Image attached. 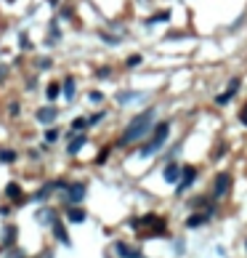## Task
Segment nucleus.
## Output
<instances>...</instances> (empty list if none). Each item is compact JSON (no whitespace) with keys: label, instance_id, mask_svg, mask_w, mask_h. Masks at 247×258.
I'll use <instances>...</instances> for the list:
<instances>
[{"label":"nucleus","instance_id":"16","mask_svg":"<svg viewBox=\"0 0 247 258\" xmlns=\"http://www.w3.org/2000/svg\"><path fill=\"white\" fill-rule=\"evenodd\" d=\"M16 160V152H11V149H0V162H13Z\"/></svg>","mask_w":247,"mask_h":258},{"label":"nucleus","instance_id":"20","mask_svg":"<svg viewBox=\"0 0 247 258\" xmlns=\"http://www.w3.org/2000/svg\"><path fill=\"white\" fill-rule=\"evenodd\" d=\"M5 194H8V197H13V200H16L19 194H21V189H19V184H8V189H5Z\"/></svg>","mask_w":247,"mask_h":258},{"label":"nucleus","instance_id":"7","mask_svg":"<svg viewBox=\"0 0 247 258\" xmlns=\"http://www.w3.org/2000/svg\"><path fill=\"white\" fill-rule=\"evenodd\" d=\"M194 176H197V170H194V168H186V170H183V178L178 181V192H181V194H183V192H186L189 186H191V181H194Z\"/></svg>","mask_w":247,"mask_h":258},{"label":"nucleus","instance_id":"13","mask_svg":"<svg viewBox=\"0 0 247 258\" xmlns=\"http://www.w3.org/2000/svg\"><path fill=\"white\" fill-rule=\"evenodd\" d=\"M85 141H88V138H85V136H77V138H75V141H72V144H69V146H67V152H69V154H77V152H80V149H82V146H85Z\"/></svg>","mask_w":247,"mask_h":258},{"label":"nucleus","instance_id":"5","mask_svg":"<svg viewBox=\"0 0 247 258\" xmlns=\"http://www.w3.org/2000/svg\"><path fill=\"white\" fill-rule=\"evenodd\" d=\"M229 181H231V178H229V173H221L218 178H215V189H213V194H215V197H223V194L229 192Z\"/></svg>","mask_w":247,"mask_h":258},{"label":"nucleus","instance_id":"22","mask_svg":"<svg viewBox=\"0 0 247 258\" xmlns=\"http://www.w3.org/2000/svg\"><path fill=\"white\" fill-rule=\"evenodd\" d=\"M56 138H59V130H48V133H45V141H48V144H53Z\"/></svg>","mask_w":247,"mask_h":258},{"label":"nucleus","instance_id":"19","mask_svg":"<svg viewBox=\"0 0 247 258\" xmlns=\"http://www.w3.org/2000/svg\"><path fill=\"white\" fill-rule=\"evenodd\" d=\"M88 125H90V123L85 120V117H75V123H72V128H75V130H82V128H88Z\"/></svg>","mask_w":247,"mask_h":258},{"label":"nucleus","instance_id":"4","mask_svg":"<svg viewBox=\"0 0 247 258\" xmlns=\"http://www.w3.org/2000/svg\"><path fill=\"white\" fill-rule=\"evenodd\" d=\"M117 256L120 258H141V250L133 245H125V242H117Z\"/></svg>","mask_w":247,"mask_h":258},{"label":"nucleus","instance_id":"10","mask_svg":"<svg viewBox=\"0 0 247 258\" xmlns=\"http://www.w3.org/2000/svg\"><path fill=\"white\" fill-rule=\"evenodd\" d=\"M67 218H69V221H72V224H80V221H85V210H80V208H69L67 210Z\"/></svg>","mask_w":247,"mask_h":258},{"label":"nucleus","instance_id":"25","mask_svg":"<svg viewBox=\"0 0 247 258\" xmlns=\"http://www.w3.org/2000/svg\"><path fill=\"white\" fill-rule=\"evenodd\" d=\"M11 258H21V253H19V250H16V253H11Z\"/></svg>","mask_w":247,"mask_h":258},{"label":"nucleus","instance_id":"8","mask_svg":"<svg viewBox=\"0 0 247 258\" xmlns=\"http://www.w3.org/2000/svg\"><path fill=\"white\" fill-rule=\"evenodd\" d=\"M162 176H165V181H167V184H178V176H181V168H178V165H175V162H170V165H167V168H165V173H162Z\"/></svg>","mask_w":247,"mask_h":258},{"label":"nucleus","instance_id":"6","mask_svg":"<svg viewBox=\"0 0 247 258\" xmlns=\"http://www.w3.org/2000/svg\"><path fill=\"white\" fill-rule=\"evenodd\" d=\"M237 88H239V77H234V80L229 83V91H226V93H221V96L215 99V104H218V107H223V104H229V99L234 96V91H237Z\"/></svg>","mask_w":247,"mask_h":258},{"label":"nucleus","instance_id":"23","mask_svg":"<svg viewBox=\"0 0 247 258\" xmlns=\"http://www.w3.org/2000/svg\"><path fill=\"white\" fill-rule=\"evenodd\" d=\"M239 120H242V125H247V104L239 109Z\"/></svg>","mask_w":247,"mask_h":258},{"label":"nucleus","instance_id":"14","mask_svg":"<svg viewBox=\"0 0 247 258\" xmlns=\"http://www.w3.org/2000/svg\"><path fill=\"white\" fill-rule=\"evenodd\" d=\"M72 96H75V80H72V77H67V80H64V99L72 101Z\"/></svg>","mask_w":247,"mask_h":258},{"label":"nucleus","instance_id":"17","mask_svg":"<svg viewBox=\"0 0 247 258\" xmlns=\"http://www.w3.org/2000/svg\"><path fill=\"white\" fill-rule=\"evenodd\" d=\"M167 19H170V13L162 11V13H157V16H152L149 21H146V24H160V21H167Z\"/></svg>","mask_w":247,"mask_h":258},{"label":"nucleus","instance_id":"1","mask_svg":"<svg viewBox=\"0 0 247 258\" xmlns=\"http://www.w3.org/2000/svg\"><path fill=\"white\" fill-rule=\"evenodd\" d=\"M152 120H154V112L152 109H146V112H141L138 117H133L128 125V130H125V136H122V146L125 144H133V141H141V138L149 133V128H152Z\"/></svg>","mask_w":247,"mask_h":258},{"label":"nucleus","instance_id":"15","mask_svg":"<svg viewBox=\"0 0 247 258\" xmlns=\"http://www.w3.org/2000/svg\"><path fill=\"white\" fill-rule=\"evenodd\" d=\"M53 234H56V237H59L61 242H64V245H69V237H67V232L61 229V224H59V221H53Z\"/></svg>","mask_w":247,"mask_h":258},{"label":"nucleus","instance_id":"18","mask_svg":"<svg viewBox=\"0 0 247 258\" xmlns=\"http://www.w3.org/2000/svg\"><path fill=\"white\" fill-rule=\"evenodd\" d=\"M207 221V213H202V216H191L189 221H186V226H199V224H205Z\"/></svg>","mask_w":247,"mask_h":258},{"label":"nucleus","instance_id":"9","mask_svg":"<svg viewBox=\"0 0 247 258\" xmlns=\"http://www.w3.org/2000/svg\"><path fill=\"white\" fill-rule=\"evenodd\" d=\"M56 107H45V109H40V112H37V120H40V123H53V120H56Z\"/></svg>","mask_w":247,"mask_h":258},{"label":"nucleus","instance_id":"21","mask_svg":"<svg viewBox=\"0 0 247 258\" xmlns=\"http://www.w3.org/2000/svg\"><path fill=\"white\" fill-rule=\"evenodd\" d=\"M45 93H48V99L53 101V99L59 96V85H56V83H51V85H48V91H45Z\"/></svg>","mask_w":247,"mask_h":258},{"label":"nucleus","instance_id":"11","mask_svg":"<svg viewBox=\"0 0 247 258\" xmlns=\"http://www.w3.org/2000/svg\"><path fill=\"white\" fill-rule=\"evenodd\" d=\"M37 221L53 226V221H56V213H53V210H48V208H43V210H37Z\"/></svg>","mask_w":247,"mask_h":258},{"label":"nucleus","instance_id":"3","mask_svg":"<svg viewBox=\"0 0 247 258\" xmlns=\"http://www.w3.org/2000/svg\"><path fill=\"white\" fill-rule=\"evenodd\" d=\"M85 184H69L67 186V194H64V200L69 202V205H77V202H80L82 197H85Z\"/></svg>","mask_w":247,"mask_h":258},{"label":"nucleus","instance_id":"24","mask_svg":"<svg viewBox=\"0 0 247 258\" xmlns=\"http://www.w3.org/2000/svg\"><path fill=\"white\" fill-rule=\"evenodd\" d=\"M128 64H130V67H136V64H141V56H138V53H136V56H130V59H128Z\"/></svg>","mask_w":247,"mask_h":258},{"label":"nucleus","instance_id":"12","mask_svg":"<svg viewBox=\"0 0 247 258\" xmlns=\"http://www.w3.org/2000/svg\"><path fill=\"white\" fill-rule=\"evenodd\" d=\"M138 99H141V93H138V91H122L117 96L120 104H130V101H138Z\"/></svg>","mask_w":247,"mask_h":258},{"label":"nucleus","instance_id":"2","mask_svg":"<svg viewBox=\"0 0 247 258\" xmlns=\"http://www.w3.org/2000/svg\"><path fill=\"white\" fill-rule=\"evenodd\" d=\"M167 136H170V123H160V125H154V133H152V138H149V144H146L144 149H141V154H144V157H149V154L160 152L162 146H165Z\"/></svg>","mask_w":247,"mask_h":258}]
</instances>
